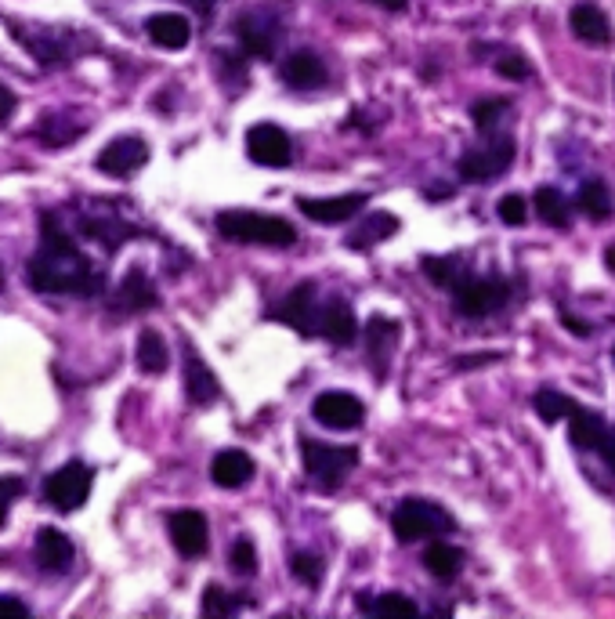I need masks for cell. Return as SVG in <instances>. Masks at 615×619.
<instances>
[{"instance_id": "6da1fadb", "label": "cell", "mask_w": 615, "mask_h": 619, "mask_svg": "<svg viewBox=\"0 0 615 619\" xmlns=\"http://www.w3.org/2000/svg\"><path fill=\"white\" fill-rule=\"evenodd\" d=\"M40 232H44V247L29 261V286L37 294H98L102 272L76 247L73 232L62 225L55 210H44Z\"/></svg>"}, {"instance_id": "7a4b0ae2", "label": "cell", "mask_w": 615, "mask_h": 619, "mask_svg": "<svg viewBox=\"0 0 615 619\" xmlns=\"http://www.w3.org/2000/svg\"><path fill=\"white\" fill-rule=\"evenodd\" d=\"M218 232L232 243H257V247H294L297 229L290 221L261 214V210H225L218 214Z\"/></svg>"}, {"instance_id": "3957f363", "label": "cell", "mask_w": 615, "mask_h": 619, "mask_svg": "<svg viewBox=\"0 0 615 619\" xmlns=\"http://www.w3.org/2000/svg\"><path fill=\"white\" fill-rule=\"evenodd\" d=\"M301 460L304 471L312 478L322 493H333V489L344 486V478L355 471L359 464V449L355 446H326L319 439H301Z\"/></svg>"}, {"instance_id": "277c9868", "label": "cell", "mask_w": 615, "mask_h": 619, "mask_svg": "<svg viewBox=\"0 0 615 619\" xmlns=\"http://www.w3.org/2000/svg\"><path fill=\"white\" fill-rule=\"evenodd\" d=\"M391 529L402 543H420V540H438V536L453 533V518L445 515L435 500H402L391 515Z\"/></svg>"}, {"instance_id": "5b68a950", "label": "cell", "mask_w": 615, "mask_h": 619, "mask_svg": "<svg viewBox=\"0 0 615 619\" xmlns=\"http://www.w3.org/2000/svg\"><path fill=\"white\" fill-rule=\"evenodd\" d=\"M514 163V138L511 134L492 131L485 134L482 145H471L464 149V156L456 160V171L464 181H492L500 178L503 171H511Z\"/></svg>"}, {"instance_id": "8992f818", "label": "cell", "mask_w": 615, "mask_h": 619, "mask_svg": "<svg viewBox=\"0 0 615 619\" xmlns=\"http://www.w3.org/2000/svg\"><path fill=\"white\" fill-rule=\"evenodd\" d=\"M91 486H95L91 467L80 464V460H69V464H62L58 471L48 475V482H44V500H48L55 511H62V515H73V511H80V507L87 504Z\"/></svg>"}, {"instance_id": "52a82bcc", "label": "cell", "mask_w": 615, "mask_h": 619, "mask_svg": "<svg viewBox=\"0 0 615 619\" xmlns=\"http://www.w3.org/2000/svg\"><path fill=\"white\" fill-rule=\"evenodd\" d=\"M453 301H456V312L467 315V319H485V315L500 312L511 301V286L503 283V279L467 276L453 286Z\"/></svg>"}, {"instance_id": "ba28073f", "label": "cell", "mask_w": 615, "mask_h": 619, "mask_svg": "<svg viewBox=\"0 0 615 619\" xmlns=\"http://www.w3.org/2000/svg\"><path fill=\"white\" fill-rule=\"evenodd\" d=\"M268 319H279V323L294 326L301 337L319 334V301H315V283H297L294 290L283 297V305L268 312Z\"/></svg>"}, {"instance_id": "9c48e42d", "label": "cell", "mask_w": 615, "mask_h": 619, "mask_svg": "<svg viewBox=\"0 0 615 619\" xmlns=\"http://www.w3.org/2000/svg\"><path fill=\"white\" fill-rule=\"evenodd\" d=\"M246 156L257 163V167H290V156H294V145H290V134L275 124H254L246 131Z\"/></svg>"}, {"instance_id": "30bf717a", "label": "cell", "mask_w": 615, "mask_h": 619, "mask_svg": "<svg viewBox=\"0 0 615 619\" xmlns=\"http://www.w3.org/2000/svg\"><path fill=\"white\" fill-rule=\"evenodd\" d=\"M312 417L330 431H355L366 417V406L348 391H322L312 402Z\"/></svg>"}, {"instance_id": "8fae6325", "label": "cell", "mask_w": 615, "mask_h": 619, "mask_svg": "<svg viewBox=\"0 0 615 619\" xmlns=\"http://www.w3.org/2000/svg\"><path fill=\"white\" fill-rule=\"evenodd\" d=\"M145 163H149V145L142 138H134V134H123V138H113L98 153L95 167L102 174H109V178H127V174H134Z\"/></svg>"}, {"instance_id": "7c38bea8", "label": "cell", "mask_w": 615, "mask_h": 619, "mask_svg": "<svg viewBox=\"0 0 615 619\" xmlns=\"http://www.w3.org/2000/svg\"><path fill=\"white\" fill-rule=\"evenodd\" d=\"M369 203L366 192H344V196H326V200H315V196H301L297 200V210L308 214L319 225H341V221H351L355 214H362Z\"/></svg>"}, {"instance_id": "4fadbf2b", "label": "cell", "mask_w": 615, "mask_h": 619, "mask_svg": "<svg viewBox=\"0 0 615 619\" xmlns=\"http://www.w3.org/2000/svg\"><path fill=\"white\" fill-rule=\"evenodd\" d=\"M185 395H189L192 406H214L221 395V384L214 377V370H210L207 359L189 341H185Z\"/></svg>"}, {"instance_id": "5bb4252c", "label": "cell", "mask_w": 615, "mask_h": 619, "mask_svg": "<svg viewBox=\"0 0 615 619\" xmlns=\"http://www.w3.org/2000/svg\"><path fill=\"white\" fill-rule=\"evenodd\" d=\"M236 37L239 48L254 58H272L275 55V37H279V26H275L272 15L265 11H250L246 19L236 22Z\"/></svg>"}, {"instance_id": "9a60e30c", "label": "cell", "mask_w": 615, "mask_h": 619, "mask_svg": "<svg viewBox=\"0 0 615 619\" xmlns=\"http://www.w3.org/2000/svg\"><path fill=\"white\" fill-rule=\"evenodd\" d=\"M398 337H402V326H398L395 319L373 315L366 323V359L373 362V373H377V377H388V359L395 355Z\"/></svg>"}, {"instance_id": "2e32d148", "label": "cell", "mask_w": 615, "mask_h": 619, "mask_svg": "<svg viewBox=\"0 0 615 619\" xmlns=\"http://www.w3.org/2000/svg\"><path fill=\"white\" fill-rule=\"evenodd\" d=\"M167 529H171V540L178 547V554H185V558H199V554L207 551L210 529H207V518L199 515V511H174L167 518Z\"/></svg>"}, {"instance_id": "e0dca14e", "label": "cell", "mask_w": 615, "mask_h": 619, "mask_svg": "<svg viewBox=\"0 0 615 619\" xmlns=\"http://www.w3.org/2000/svg\"><path fill=\"white\" fill-rule=\"evenodd\" d=\"M319 334L330 344H337V348L355 344L359 323H355V312H351V305L344 297H330L326 305H319Z\"/></svg>"}, {"instance_id": "ac0fdd59", "label": "cell", "mask_w": 615, "mask_h": 619, "mask_svg": "<svg viewBox=\"0 0 615 619\" xmlns=\"http://www.w3.org/2000/svg\"><path fill=\"white\" fill-rule=\"evenodd\" d=\"M279 73H283V84L294 87V91H315V87H322L330 80V73L322 66V58L312 55V51H294V55L283 62Z\"/></svg>"}, {"instance_id": "d6986e66", "label": "cell", "mask_w": 615, "mask_h": 619, "mask_svg": "<svg viewBox=\"0 0 615 619\" xmlns=\"http://www.w3.org/2000/svg\"><path fill=\"white\" fill-rule=\"evenodd\" d=\"M33 554H37V565L44 572H66L69 565H73V540H69L62 529L48 525V529H40L37 533Z\"/></svg>"}, {"instance_id": "ffe728a7", "label": "cell", "mask_w": 615, "mask_h": 619, "mask_svg": "<svg viewBox=\"0 0 615 619\" xmlns=\"http://www.w3.org/2000/svg\"><path fill=\"white\" fill-rule=\"evenodd\" d=\"M568 26H572V33H576L583 44H612V22H608L605 11L597 8V4H590V0H583V4L572 8Z\"/></svg>"}, {"instance_id": "44dd1931", "label": "cell", "mask_w": 615, "mask_h": 619, "mask_svg": "<svg viewBox=\"0 0 615 619\" xmlns=\"http://www.w3.org/2000/svg\"><path fill=\"white\" fill-rule=\"evenodd\" d=\"M116 308L120 312H149L156 308V286H152L145 268H131L116 290Z\"/></svg>"}, {"instance_id": "7402d4cb", "label": "cell", "mask_w": 615, "mask_h": 619, "mask_svg": "<svg viewBox=\"0 0 615 619\" xmlns=\"http://www.w3.org/2000/svg\"><path fill=\"white\" fill-rule=\"evenodd\" d=\"M210 478L221 489H239L254 478V460L246 457L243 449H221L218 457L210 460Z\"/></svg>"}, {"instance_id": "603a6c76", "label": "cell", "mask_w": 615, "mask_h": 619, "mask_svg": "<svg viewBox=\"0 0 615 619\" xmlns=\"http://www.w3.org/2000/svg\"><path fill=\"white\" fill-rule=\"evenodd\" d=\"M605 435H608L605 417L576 402L572 413H568V439H572V446L576 449H597L601 442H605Z\"/></svg>"}, {"instance_id": "cb8c5ba5", "label": "cell", "mask_w": 615, "mask_h": 619, "mask_svg": "<svg viewBox=\"0 0 615 619\" xmlns=\"http://www.w3.org/2000/svg\"><path fill=\"white\" fill-rule=\"evenodd\" d=\"M145 33H149V40L156 44V48L163 51H181L185 44H189V19L185 15H174V11H167V15H152L149 22H145Z\"/></svg>"}, {"instance_id": "d4e9b609", "label": "cell", "mask_w": 615, "mask_h": 619, "mask_svg": "<svg viewBox=\"0 0 615 619\" xmlns=\"http://www.w3.org/2000/svg\"><path fill=\"white\" fill-rule=\"evenodd\" d=\"M391 232H398L395 214H388V210H373V214H366V218L348 232L344 243H348L351 250H366V247H377L380 239H388Z\"/></svg>"}, {"instance_id": "484cf974", "label": "cell", "mask_w": 615, "mask_h": 619, "mask_svg": "<svg viewBox=\"0 0 615 619\" xmlns=\"http://www.w3.org/2000/svg\"><path fill=\"white\" fill-rule=\"evenodd\" d=\"M424 569L442 583L456 580V576L464 572V551L453 547V543H445V540H431L424 551Z\"/></svg>"}, {"instance_id": "4316f807", "label": "cell", "mask_w": 615, "mask_h": 619, "mask_svg": "<svg viewBox=\"0 0 615 619\" xmlns=\"http://www.w3.org/2000/svg\"><path fill=\"white\" fill-rule=\"evenodd\" d=\"M532 203H536V214H540L543 225H550V229H568L572 207H568V196L558 185H540L536 196H532Z\"/></svg>"}, {"instance_id": "83f0119b", "label": "cell", "mask_w": 615, "mask_h": 619, "mask_svg": "<svg viewBox=\"0 0 615 619\" xmlns=\"http://www.w3.org/2000/svg\"><path fill=\"white\" fill-rule=\"evenodd\" d=\"M579 210L587 214V218L594 221H608L612 218V192H608V185L601 178H587L583 185H579V196H576Z\"/></svg>"}, {"instance_id": "f1b7e54d", "label": "cell", "mask_w": 615, "mask_h": 619, "mask_svg": "<svg viewBox=\"0 0 615 619\" xmlns=\"http://www.w3.org/2000/svg\"><path fill=\"white\" fill-rule=\"evenodd\" d=\"M424 268V276L431 279L435 286H445V290H453L460 279H467V268H464V258L460 254H442V258H424L420 261Z\"/></svg>"}, {"instance_id": "f546056e", "label": "cell", "mask_w": 615, "mask_h": 619, "mask_svg": "<svg viewBox=\"0 0 615 619\" xmlns=\"http://www.w3.org/2000/svg\"><path fill=\"white\" fill-rule=\"evenodd\" d=\"M572 406H576V402L568 399V395H561L558 388H540L536 395H532V410L540 413L543 424H558V420H565L568 413H572Z\"/></svg>"}, {"instance_id": "4dcf8cb0", "label": "cell", "mask_w": 615, "mask_h": 619, "mask_svg": "<svg viewBox=\"0 0 615 619\" xmlns=\"http://www.w3.org/2000/svg\"><path fill=\"white\" fill-rule=\"evenodd\" d=\"M138 366L145 373L167 370V341L156 330H142V337H138Z\"/></svg>"}, {"instance_id": "1f68e13d", "label": "cell", "mask_w": 615, "mask_h": 619, "mask_svg": "<svg viewBox=\"0 0 615 619\" xmlns=\"http://www.w3.org/2000/svg\"><path fill=\"white\" fill-rule=\"evenodd\" d=\"M511 113V102L507 98H482V102L471 105V120L478 127V134H492L500 131V120Z\"/></svg>"}, {"instance_id": "d6a6232c", "label": "cell", "mask_w": 615, "mask_h": 619, "mask_svg": "<svg viewBox=\"0 0 615 619\" xmlns=\"http://www.w3.org/2000/svg\"><path fill=\"white\" fill-rule=\"evenodd\" d=\"M362 612H373V616H420L417 601L402 598V594H380L377 601L373 598H359Z\"/></svg>"}, {"instance_id": "836d02e7", "label": "cell", "mask_w": 615, "mask_h": 619, "mask_svg": "<svg viewBox=\"0 0 615 619\" xmlns=\"http://www.w3.org/2000/svg\"><path fill=\"white\" fill-rule=\"evenodd\" d=\"M40 142L44 145H69L73 138H80L84 134V127H76L73 120H62V116H44L40 120Z\"/></svg>"}, {"instance_id": "e575fe53", "label": "cell", "mask_w": 615, "mask_h": 619, "mask_svg": "<svg viewBox=\"0 0 615 619\" xmlns=\"http://www.w3.org/2000/svg\"><path fill=\"white\" fill-rule=\"evenodd\" d=\"M246 605V598H232L228 591H221L218 583H210L203 591V616H236Z\"/></svg>"}, {"instance_id": "d590c367", "label": "cell", "mask_w": 615, "mask_h": 619, "mask_svg": "<svg viewBox=\"0 0 615 619\" xmlns=\"http://www.w3.org/2000/svg\"><path fill=\"white\" fill-rule=\"evenodd\" d=\"M15 37H19L22 48L33 51V58H37V62H44V66H55V62H62V48H58L55 40L33 37V33H26V29H15Z\"/></svg>"}, {"instance_id": "8d00e7d4", "label": "cell", "mask_w": 615, "mask_h": 619, "mask_svg": "<svg viewBox=\"0 0 615 619\" xmlns=\"http://www.w3.org/2000/svg\"><path fill=\"white\" fill-rule=\"evenodd\" d=\"M290 572H294V580L304 583V587H319L322 583V562L308 551H297L290 558Z\"/></svg>"}, {"instance_id": "74e56055", "label": "cell", "mask_w": 615, "mask_h": 619, "mask_svg": "<svg viewBox=\"0 0 615 619\" xmlns=\"http://www.w3.org/2000/svg\"><path fill=\"white\" fill-rule=\"evenodd\" d=\"M496 214H500V221L503 225H511V229H521V225L529 221V207H525V200H521L518 192L503 196V200L496 203Z\"/></svg>"}, {"instance_id": "f35d334b", "label": "cell", "mask_w": 615, "mask_h": 619, "mask_svg": "<svg viewBox=\"0 0 615 619\" xmlns=\"http://www.w3.org/2000/svg\"><path fill=\"white\" fill-rule=\"evenodd\" d=\"M228 562H232V569H236L239 576H254V572H257V551H254V543L246 540V536H239V540L232 543V554H228Z\"/></svg>"}, {"instance_id": "ab89813d", "label": "cell", "mask_w": 615, "mask_h": 619, "mask_svg": "<svg viewBox=\"0 0 615 619\" xmlns=\"http://www.w3.org/2000/svg\"><path fill=\"white\" fill-rule=\"evenodd\" d=\"M22 493H26V482H22L19 475H0V525L8 522L11 504H15Z\"/></svg>"}, {"instance_id": "60d3db41", "label": "cell", "mask_w": 615, "mask_h": 619, "mask_svg": "<svg viewBox=\"0 0 615 619\" xmlns=\"http://www.w3.org/2000/svg\"><path fill=\"white\" fill-rule=\"evenodd\" d=\"M496 73H500L503 80H514V84H521V80L532 77V66L521 55H503V58H496Z\"/></svg>"}, {"instance_id": "b9f144b4", "label": "cell", "mask_w": 615, "mask_h": 619, "mask_svg": "<svg viewBox=\"0 0 615 619\" xmlns=\"http://www.w3.org/2000/svg\"><path fill=\"white\" fill-rule=\"evenodd\" d=\"M15 105H19V98H15V91L11 87L0 84V124L4 120H11V113H15Z\"/></svg>"}, {"instance_id": "7bdbcfd3", "label": "cell", "mask_w": 615, "mask_h": 619, "mask_svg": "<svg viewBox=\"0 0 615 619\" xmlns=\"http://www.w3.org/2000/svg\"><path fill=\"white\" fill-rule=\"evenodd\" d=\"M503 355L500 352H485V355H464V359L456 362V370H471V366H485V362H500Z\"/></svg>"}, {"instance_id": "ee69618b", "label": "cell", "mask_w": 615, "mask_h": 619, "mask_svg": "<svg viewBox=\"0 0 615 619\" xmlns=\"http://www.w3.org/2000/svg\"><path fill=\"white\" fill-rule=\"evenodd\" d=\"M561 323H565L576 337H590V330H594L590 323H583V319H576V315H568V312H561Z\"/></svg>"}, {"instance_id": "f6af8a7d", "label": "cell", "mask_w": 615, "mask_h": 619, "mask_svg": "<svg viewBox=\"0 0 615 619\" xmlns=\"http://www.w3.org/2000/svg\"><path fill=\"white\" fill-rule=\"evenodd\" d=\"M597 453H601V457H605V464L615 471V431H608V435H605V442L597 446Z\"/></svg>"}, {"instance_id": "bcb514c9", "label": "cell", "mask_w": 615, "mask_h": 619, "mask_svg": "<svg viewBox=\"0 0 615 619\" xmlns=\"http://www.w3.org/2000/svg\"><path fill=\"white\" fill-rule=\"evenodd\" d=\"M0 612H15V616H26V605L19 598H0Z\"/></svg>"}, {"instance_id": "7dc6e473", "label": "cell", "mask_w": 615, "mask_h": 619, "mask_svg": "<svg viewBox=\"0 0 615 619\" xmlns=\"http://www.w3.org/2000/svg\"><path fill=\"white\" fill-rule=\"evenodd\" d=\"M373 4H380V8H388V11H406L409 0H373Z\"/></svg>"}, {"instance_id": "c3c4849f", "label": "cell", "mask_w": 615, "mask_h": 619, "mask_svg": "<svg viewBox=\"0 0 615 619\" xmlns=\"http://www.w3.org/2000/svg\"><path fill=\"white\" fill-rule=\"evenodd\" d=\"M605 265H608V268H612V272H615V243H612V247L605 250Z\"/></svg>"}, {"instance_id": "681fc988", "label": "cell", "mask_w": 615, "mask_h": 619, "mask_svg": "<svg viewBox=\"0 0 615 619\" xmlns=\"http://www.w3.org/2000/svg\"><path fill=\"white\" fill-rule=\"evenodd\" d=\"M199 4H203V8H210V4H214V0H199Z\"/></svg>"}, {"instance_id": "f907efd6", "label": "cell", "mask_w": 615, "mask_h": 619, "mask_svg": "<svg viewBox=\"0 0 615 619\" xmlns=\"http://www.w3.org/2000/svg\"><path fill=\"white\" fill-rule=\"evenodd\" d=\"M612 359H615V348H612Z\"/></svg>"}]
</instances>
